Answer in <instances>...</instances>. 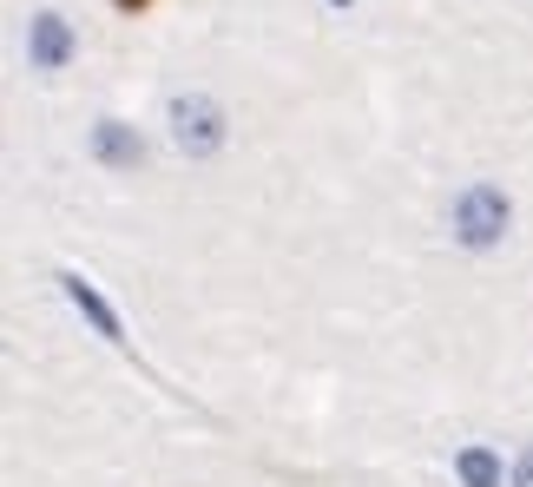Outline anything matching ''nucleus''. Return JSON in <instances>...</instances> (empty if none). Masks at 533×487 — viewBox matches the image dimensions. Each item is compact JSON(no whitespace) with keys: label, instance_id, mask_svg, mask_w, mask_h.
Wrapping results in <instances>:
<instances>
[{"label":"nucleus","instance_id":"obj_1","mask_svg":"<svg viewBox=\"0 0 533 487\" xmlns=\"http://www.w3.org/2000/svg\"><path fill=\"white\" fill-rule=\"evenodd\" d=\"M455 231H461V244L487 251V244L507 231V191H494V185H468V191L455 198Z\"/></svg>","mask_w":533,"mask_h":487},{"label":"nucleus","instance_id":"obj_2","mask_svg":"<svg viewBox=\"0 0 533 487\" xmlns=\"http://www.w3.org/2000/svg\"><path fill=\"white\" fill-rule=\"evenodd\" d=\"M172 139L185 145L191 158L218 152V145H224V112L211 106V99H178V106H172Z\"/></svg>","mask_w":533,"mask_h":487},{"label":"nucleus","instance_id":"obj_3","mask_svg":"<svg viewBox=\"0 0 533 487\" xmlns=\"http://www.w3.org/2000/svg\"><path fill=\"white\" fill-rule=\"evenodd\" d=\"M27 47H33V66H66V53H73V33H66L60 14H40L27 33Z\"/></svg>","mask_w":533,"mask_h":487},{"label":"nucleus","instance_id":"obj_4","mask_svg":"<svg viewBox=\"0 0 533 487\" xmlns=\"http://www.w3.org/2000/svg\"><path fill=\"white\" fill-rule=\"evenodd\" d=\"M66 297L79 303V316H86V323H93V330L106 336V343H119V316L106 310V297H99L93 283H86V277H66Z\"/></svg>","mask_w":533,"mask_h":487},{"label":"nucleus","instance_id":"obj_5","mask_svg":"<svg viewBox=\"0 0 533 487\" xmlns=\"http://www.w3.org/2000/svg\"><path fill=\"white\" fill-rule=\"evenodd\" d=\"M93 152L106 158V165H139V158H145V145L132 139L126 126H99V132H93Z\"/></svg>","mask_w":533,"mask_h":487},{"label":"nucleus","instance_id":"obj_6","mask_svg":"<svg viewBox=\"0 0 533 487\" xmlns=\"http://www.w3.org/2000/svg\"><path fill=\"white\" fill-rule=\"evenodd\" d=\"M461 481L468 487H507V474H501V461L487 455V448H468V455H461Z\"/></svg>","mask_w":533,"mask_h":487},{"label":"nucleus","instance_id":"obj_7","mask_svg":"<svg viewBox=\"0 0 533 487\" xmlns=\"http://www.w3.org/2000/svg\"><path fill=\"white\" fill-rule=\"evenodd\" d=\"M514 487H533V448H527V455L514 461Z\"/></svg>","mask_w":533,"mask_h":487},{"label":"nucleus","instance_id":"obj_8","mask_svg":"<svg viewBox=\"0 0 533 487\" xmlns=\"http://www.w3.org/2000/svg\"><path fill=\"white\" fill-rule=\"evenodd\" d=\"M119 7H145V0H119Z\"/></svg>","mask_w":533,"mask_h":487}]
</instances>
